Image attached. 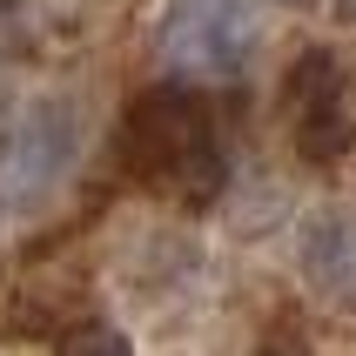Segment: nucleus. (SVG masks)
Segmentation results:
<instances>
[{
  "mask_svg": "<svg viewBox=\"0 0 356 356\" xmlns=\"http://www.w3.org/2000/svg\"><path fill=\"white\" fill-rule=\"evenodd\" d=\"M60 356H135V343L121 337L115 323H74V330H60Z\"/></svg>",
  "mask_w": 356,
  "mask_h": 356,
  "instance_id": "nucleus-7",
  "label": "nucleus"
},
{
  "mask_svg": "<svg viewBox=\"0 0 356 356\" xmlns=\"http://www.w3.org/2000/svg\"><path fill=\"white\" fill-rule=\"evenodd\" d=\"M296 148L309 168H337L350 155V95L330 88V95H309L296 108Z\"/></svg>",
  "mask_w": 356,
  "mask_h": 356,
  "instance_id": "nucleus-5",
  "label": "nucleus"
},
{
  "mask_svg": "<svg viewBox=\"0 0 356 356\" xmlns=\"http://www.w3.org/2000/svg\"><path fill=\"white\" fill-rule=\"evenodd\" d=\"M296 256H302L309 289H323V296H343L350 289V222H343V209H316V216L302 222Z\"/></svg>",
  "mask_w": 356,
  "mask_h": 356,
  "instance_id": "nucleus-4",
  "label": "nucleus"
},
{
  "mask_svg": "<svg viewBox=\"0 0 356 356\" xmlns=\"http://www.w3.org/2000/svg\"><path fill=\"white\" fill-rule=\"evenodd\" d=\"M330 88H343V60L330 54V47H309V54L296 60V74H289V101H309V95H330Z\"/></svg>",
  "mask_w": 356,
  "mask_h": 356,
  "instance_id": "nucleus-6",
  "label": "nucleus"
},
{
  "mask_svg": "<svg viewBox=\"0 0 356 356\" xmlns=\"http://www.w3.org/2000/svg\"><path fill=\"white\" fill-rule=\"evenodd\" d=\"M121 141H128V168H135L148 188L188 202V209L216 202L222 181H229L222 128H216V115H209V101L188 95V88H141V95L128 101Z\"/></svg>",
  "mask_w": 356,
  "mask_h": 356,
  "instance_id": "nucleus-1",
  "label": "nucleus"
},
{
  "mask_svg": "<svg viewBox=\"0 0 356 356\" xmlns=\"http://www.w3.org/2000/svg\"><path fill=\"white\" fill-rule=\"evenodd\" d=\"M155 40L161 60L188 81H242L262 54V27L249 0H168Z\"/></svg>",
  "mask_w": 356,
  "mask_h": 356,
  "instance_id": "nucleus-2",
  "label": "nucleus"
},
{
  "mask_svg": "<svg viewBox=\"0 0 356 356\" xmlns=\"http://www.w3.org/2000/svg\"><path fill=\"white\" fill-rule=\"evenodd\" d=\"M81 161V115L74 101L40 95L27 101L7 135H0V202H20V209H40L60 181L74 175Z\"/></svg>",
  "mask_w": 356,
  "mask_h": 356,
  "instance_id": "nucleus-3",
  "label": "nucleus"
},
{
  "mask_svg": "<svg viewBox=\"0 0 356 356\" xmlns=\"http://www.w3.org/2000/svg\"><path fill=\"white\" fill-rule=\"evenodd\" d=\"M282 7H316V0H282Z\"/></svg>",
  "mask_w": 356,
  "mask_h": 356,
  "instance_id": "nucleus-10",
  "label": "nucleus"
},
{
  "mask_svg": "<svg viewBox=\"0 0 356 356\" xmlns=\"http://www.w3.org/2000/svg\"><path fill=\"white\" fill-rule=\"evenodd\" d=\"M7 101H14V81H7V67H0V108H7Z\"/></svg>",
  "mask_w": 356,
  "mask_h": 356,
  "instance_id": "nucleus-9",
  "label": "nucleus"
},
{
  "mask_svg": "<svg viewBox=\"0 0 356 356\" xmlns=\"http://www.w3.org/2000/svg\"><path fill=\"white\" fill-rule=\"evenodd\" d=\"M27 40H34L27 0H0V54H27Z\"/></svg>",
  "mask_w": 356,
  "mask_h": 356,
  "instance_id": "nucleus-8",
  "label": "nucleus"
}]
</instances>
